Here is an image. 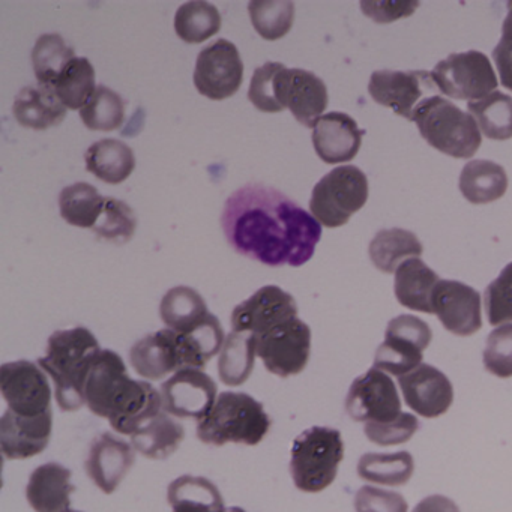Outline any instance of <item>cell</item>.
I'll return each mask as SVG.
<instances>
[{
	"instance_id": "db71d44e",
	"label": "cell",
	"mask_w": 512,
	"mask_h": 512,
	"mask_svg": "<svg viewBox=\"0 0 512 512\" xmlns=\"http://www.w3.org/2000/svg\"><path fill=\"white\" fill-rule=\"evenodd\" d=\"M224 512H247L245 509L239 508V506H230V508L224 509Z\"/></svg>"
},
{
	"instance_id": "ba28073f",
	"label": "cell",
	"mask_w": 512,
	"mask_h": 512,
	"mask_svg": "<svg viewBox=\"0 0 512 512\" xmlns=\"http://www.w3.org/2000/svg\"><path fill=\"white\" fill-rule=\"evenodd\" d=\"M431 77L443 95L469 103L488 97L499 85L490 59L476 50L452 53L434 67Z\"/></svg>"
},
{
	"instance_id": "7dc6e473",
	"label": "cell",
	"mask_w": 512,
	"mask_h": 512,
	"mask_svg": "<svg viewBox=\"0 0 512 512\" xmlns=\"http://www.w3.org/2000/svg\"><path fill=\"white\" fill-rule=\"evenodd\" d=\"M418 430V418L403 412L392 421L367 422L364 427V433L368 440L382 446L409 442Z\"/></svg>"
},
{
	"instance_id": "7c38bea8",
	"label": "cell",
	"mask_w": 512,
	"mask_h": 512,
	"mask_svg": "<svg viewBox=\"0 0 512 512\" xmlns=\"http://www.w3.org/2000/svg\"><path fill=\"white\" fill-rule=\"evenodd\" d=\"M244 64L235 44L218 40L200 52L194 71V85L203 97L223 101L239 91Z\"/></svg>"
},
{
	"instance_id": "5bb4252c",
	"label": "cell",
	"mask_w": 512,
	"mask_h": 512,
	"mask_svg": "<svg viewBox=\"0 0 512 512\" xmlns=\"http://www.w3.org/2000/svg\"><path fill=\"white\" fill-rule=\"evenodd\" d=\"M164 412L202 421L217 401V383L205 371L184 368L161 385Z\"/></svg>"
},
{
	"instance_id": "9c48e42d",
	"label": "cell",
	"mask_w": 512,
	"mask_h": 512,
	"mask_svg": "<svg viewBox=\"0 0 512 512\" xmlns=\"http://www.w3.org/2000/svg\"><path fill=\"white\" fill-rule=\"evenodd\" d=\"M433 332L419 317L403 314L388 323L385 341L374 358V367L394 376H404L422 364L424 350L430 346Z\"/></svg>"
},
{
	"instance_id": "e575fe53",
	"label": "cell",
	"mask_w": 512,
	"mask_h": 512,
	"mask_svg": "<svg viewBox=\"0 0 512 512\" xmlns=\"http://www.w3.org/2000/svg\"><path fill=\"white\" fill-rule=\"evenodd\" d=\"M106 205V197L94 185L77 182L64 188L59 196L61 217L71 226L94 229Z\"/></svg>"
},
{
	"instance_id": "7402d4cb",
	"label": "cell",
	"mask_w": 512,
	"mask_h": 512,
	"mask_svg": "<svg viewBox=\"0 0 512 512\" xmlns=\"http://www.w3.org/2000/svg\"><path fill=\"white\" fill-rule=\"evenodd\" d=\"M130 362L146 380H161L184 370L178 332L166 328L146 335L131 347Z\"/></svg>"
},
{
	"instance_id": "ab89813d",
	"label": "cell",
	"mask_w": 512,
	"mask_h": 512,
	"mask_svg": "<svg viewBox=\"0 0 512 512\" xmlns=\"http://www.w3.org/2000/svg\"><path fill=\"white\" fill-rule=\"evenodd\" d=\"M220 29V11L208 2H188L176 11V35L187 44L205 43Z\"/></svg>"
},
{
	"instance_id": "603a6c76",
	"label": "cell",
	"mask_w": 512,
	"mask_h": 512,
	"mask_svg": "<svg viewBox=\"0 0 512 512\" xmlns=\"http://www.w3.org/2000/svg\"><path fill=\"white\" fill-rule=\"evenodd\" d=\"M365 131L346 113L323 115L313 128V145L326 164L349 163L358 155Z\"/></svg>"
},
{
	"instance_id": "ac0fdd59",
	"label": "cell",
	"mask_w": 512,
	"mask_h": 512,
	"mask_svg": "<svg viewBox=\"0 0 512 512\" xmlns=\"http://www.w3.org/2000/svg\"><path fill=\"white\" fill-rule=\"evenodd\" d=\"M431 305L443 328L458 337H469L482 328L481 295L467 284L440 280Z\"/></svg>"
},
{
	"instance_id": "7a4b0ae2",
	"label": "cell",
	"mask_w": 512,
	"mask_h": 512,
	"mask_svg": "<svg viewBox=\"0 0 512 512\" xmlns=\"http://www.w3.org/2000/svg\"><path fill=\"white\" fill-rule=\"evenodd\" d=\"M85 400L94 415L124 436H133L164 410L161 392L145 380L131 379L124 359L113 350H101L92 362Z\"/></svg>"
},
{
	"instance_id": "1f68e13d",
	"label": "cell",
	"mask_w": 512,
	"mask_h": 512,
	"mask_svg": "<svg viewBox=\"0 0 512 512\" xmlns=\"http://www.w3.org/2000/svg\"><path fill=\"white\" fill-rule=\"evenodd\" d=\"M208 314L205 299L197 290L187 286L170 289L160 305V316L164 325L181 334L199 326Z\"/></svg>"
},
{
	"instance_id": "f35d334b",
	"label": "cell",
	"mask_w": 512,
	"mask_h": 512,
	"mask_svg": "<svg viewBox=\"0 0 512 512\" xmlns=\"http://www.w3.org/2000/svg\"><path fill=\"white\" fill-rule=\"evenodd\" d=\"M95 70L86 58H76L62 71L53 92L70 110H82L97 91Z\"/></svg>"
},
{
	"instance_id": "bcb514c9",
	"label": "cell",
	"mask_w": 512,
	"mask_h": 512,
	"mask_svg": "<svg viewBox=\"0 0 512 512\" xmlns=\"http://www.w3.org/2000/svg\"><path fill=\"white\" fill-rule=\"evenodd\" d=\"M283 64L280 62H268L254 71L248 89V100L260 112H283L277 101V74Z\"/></svg>"
},
{
	"instance_id": "8d00e7d4",
	"label": "cell",
	"mask_w": 512,
	"mask_h": 512,
	"mask_svg": "<svg viewBox=\"0 0 512 512\" xmlns=\"http://www.w3.org/2000/svg\"><path fill=\"white\" fill-rule=\"evenodd\" d=\"M415 463L410 452L400 451L394 454L362 455L358 463V475L364 481L374 484L400 487L406 485L412 478Z\"/></svg>"
},
{
	"instance_id": "8992f818",
	"label": "cell",
	"mask_w": 512,
	"mask_h": 512,
	"mask_svg": "<svg viewBox=\"0 0 512 512\" xmlns=\"http://www.w3.org/2000/svg\"><path fill=\"white\" fill-rule=\"evenodd\" d=\"M344 457L341 433L335 428L311 427L296 437L290 458V475L304 493H320L337 478Z\"/></svg>"
},
{
	"instance_id": "f5cc1de1",
	"label": "cell",
	"mask_w": 512,
	"mask_h": 512,
	"mask_svg": "<svg viewBox=\"0 0 512 512\" xmlns=\"http://www.w3.org/2000/svg\"><path fill=\"white\" fill-rule=\"evenodd\" d=\"M508 8V16H506L505 22H503L502 26V38L512 40V2H509Z\"/></svg>"
},
{
	"instance_id": "60d3db41",
	"label": "cell",
	"mask_w": 512,
	"mask_h": 512,
	"mask_svg": "<svg viewBox=\"0 0 512 512\" xmlns=\"http://www.w3.org/2000/svg\"><path fill=\"white\" fill-rule=\"evenodd\" d=\"M248 13L257 34L268 41L286 37L295 22L293 2L254 0L248 4Z\"/></svg>"
},
{
	"instance_id": "816d5d0a",
	"label": "cell",
	"mask_w": 512,
	"mask_h": 512,
	"mask_svg": "<svg viewBox=\"0 0 512 512\" xmlns=\"http://www.w3.org/2000/svg\"><path fill=\"white\" fill-rule=\"evenodd\" d=\"M413 512H461L457 503L448 497L433 494V496L425 497L418 505L415 506Z\"/></svg>"
},
{
	"instance_id": "2e32d148",
	"label": "cell",
	"mask_w": 512,
	"mask_h": 512,
	"mask_svg": "<svg viewBox=\"0 0 512 512\" xmlns=\"http://www.w3.org/2000/svg\"><path fill=\"white\" fill-rule=\"evenodd\" d=\"M434 89L433 77L427 71H374L368 83V92L377 104L409 121L424 95Z\"/></svg>"
},
{
	"instance_id": "4dcf8cb0",
	"label": "cell",
	"mask_w": 512,
	"mask_h": 512,
	"mask_svg": "<svg viewBox=\"0 0 512 512\" xmlns=\"http://www.w3.org/2000/svg\"><path fill=\"white\" fill-rule=\"evenodd\" d=\"M422 251L424 248L415 233L403 229L380 230L368 248L371 262L385 274L397 271L406 260L419 259Z\"/></svg>"
},
{
	"instance_id": "f907efd6",
	"label": "cell",
	"mask_w": 512,
	"mask_h": 512,
	"mask_svg": "<svg viewBox=\"0 0 512 512\" xmlns=\"http://www.w3.org/2000/svg\"><path fill=\"white\" fill-rule=\"evenodd\" d=\"M493 59L499 70L500 83L503 88L512 91V40L500 38L499 44L493 50Z\"/></svg>"
},
{
	"instance_id": "d590c367",
	"label": "cell",
	"mask_w": 512,
	"mask_h": 512,
	"mask_svg": "<svg viewBox=\"0 0 512 512\" xmlns=\"http://www.w3.org/2000/svg\"><path fill=\"white\" fill-rule=\"evenodd\" d=\"M467 112L487 139L509 140L512 137V98L493 92L479 101H470Z\"/></svg>"
},
{
	"instance_id": "8fae6325",
	"label": "cell",
	"mask_w": 512,
	"mask_h": 512,
	"mask_svg": "<svg viewBox=\"0 0 512 512\" xmlns=\"http://www.w3.org/2000/svg\"><path fill=\"white\" fill-rule=\"evenodd\" d=\"M0 392L8 410L20 416L52 412V389L46 371L31 361L7 362L0 368Z\"/></svg>"
},
{
	"instance_id": "d6a6232c",
	"label": "cell",
	"mask_w": 512,
	"mask_h": 512,
	"mask_svg": "<svg viewBox=\"0 0 512 512\" xmlns=\"http://www.w3.org/2000/svg\"><path fill=\"white\" fill-rule=\"evenodd\" d=\"M257 356L256 337L248 332L229 334L218 358V376L227 386H241L250 379Z\"/></svg>"
},
{
	"instance_id": "74e56055",
	"label": "cell",
	"mask_w": 512,
	"mask_h": 512,
	"mask_svg": "<svg viewBox=\"0 0 512 512\" xmlns=\"http://www.w3.org/2000/svg\"><path fill=\"white\" fill-rule=\"evenodd\" d=\"M73 59H76V53L67 46L61 35L47 34L38 38L32 50V64L38 85L53 91L62 71Z\"/></svg>"
},
{
	"instance_id": "9a60e30c",
	"label": "cell",
	"mask_w": 512,
	"mask_h": 512,
	"mask_svg": "<svg viewBox=\"0 0 512 512\" xmlns=\"http://www.w3.org/2000/svg\"><path fill=\"white\" fill-rule=\"evenodd\" d=\"M277 101L281 110L289 109L299 124L314 128L328 107V89L316 74L283 65L277 74Z\"/></svg>"
},
{
	"instance_id": "cb8c5ba5",
	"label": "cell",
	"mask_w": 512,
	"mask_h": 512,
	"mask_svg": "<svg viewBox=\"0 0 512 512\" xmlns=\"http://www.w3.org/2000/svg\"><path fill=\"white\" fill-rule=\"evenodd\" d=\"M71 470L59 463L41 464L26 485V499L35 512H65L70 509Z\"/></svg>"
},
{
	"instance_id": "836d02e7",
	"label": "cell",
	"mask_w": 512,
	"mask_h": 512,
	"mask_svg": "<svg viewBox=\"0 0 512 512\" xmlns=\"http://www.w3.org/2000/svg\"><path fill=\"white\" fill-rule=\"evenodd\" d=\"M179 335L182 359L185 368L202 370L209 361L223 349L226 335L220 320L209 313L208 317L196 328Z\"/></svg>"
},
{
	"instance_id": "ffe728a7",
	"label": "cell",
	"mask_w": 512,
	"mask_h": 512,
	"mask_svg": "<svg viewBox=\"0 0 512 512\" xmlns=\"http://www.w3.org/2000/svg\"><path fill=\"white\" fill-rule=\"evenodd\" d=\"M398 385L407 406L424 418L442 416L454 400L452 383L433 365H419L409 374L398 377Z\"/></svg>"
},
{
	"instance_id": "4316f807",
	"label": "cell",
	"mask_w": 512,
	"mask_h": 512,
	"mask_svg": "<svg viewBox=\"0 0 512 512\" xmlns=\"http://www.w3.org/2000/svg\"><path fill=\"white\" fill-rule=\"evenodd\" d=\"M86 169L107 184L127 181L136 169L133 149L121 140L103 139L86 152Z\"/></svg>"
},
{
	"instance_id": "f1b7e54d",
	"label": "cell",
	"mask_w": 512,
	"mask_h": 512,
	"mask_svg": "<svg viewBox=\"0 0 512 512\" xmlns=\"http://www.w3.org/2000/svg\"><path fill=\"white\" fill-rule=\"evenodd\" d=\"M184 439L185 428L163 410L131 436V443L149 460H166L178 451Z\"/></svg>"
},
{
	"instance_id": "d4e9b609",
	"label": "cell",
	"mask_w": 512,
	"mask_h": 512,
	"mask_svg": "<svg viewBox=\"0 0 512 512\" xmlns=\"http://www.w3.org/2000/svg\"><path fill=\"white\" fill-rule=\"evenodd\" d=\"M440 278L421 259H409L395 271V296L403 307L421 313L433 314L434 289Z\"/></svg>"
},
{
	"instance_id": "681fc988",
	"label": "cell",
	"mask_w": 512,
	"mask_h": 512,
	"mask_svg": "<svg viewBox=\"0 0 512 512\" xmlns=\"http://www.w3.org/2000/svg\"><path fill=\"white\" fill-rule=\"evenodd\" d=\"M365 16L376 23H391L401 17H409L419 7L418 2H362Z\"/></svg>"
},
{
	"instance_id": "f546056e",
	"label": "cell",
	"mask_w": 512,
	"mask_h": 512,
	"mask_svg": "<svg viewBox=\"0 0 512 512\" xmlns=\"http://www.w3.org/2000/svg\"><path fill=\"white\" fill-rule=\"evenodd\" d=\"M173 512H224L223 496L214 482L203 476L184 475L167 488Z\"/></svg>"
},
{
	"instance_id": "6da1fadb",
	"label": "cell",
	"mask_w": 512,
	"mask_h": 512,
	"mask_svg": "<svg viewBox=\"0 0 512 512\" xmlns=\"http://www.w3.org/2000/svg\"><path fill=\"white\" fill-rule=\"evenodd\" d=\"M221 226L236 253L271 268L305 265L322 238L313 215L262 184L245 185L226 200Z\"/></svg>"
},
{
	"instance_id": "484cf974",
	"label": "cell",
	"mask_w": 512,
	"mask_h": 512,
	"mask_svg": "<svg viewBox=\"0 0 512 512\" xmlns=\"http://www.w3.org/2000/svg\"><path fill=\"white\" fill-rule=\"evenodd\" d=\"M67 110L55 92L41 86L22 89L13 106L14 116L22 127L40 131L62 124Z\"/></svg>"
},
{
	"instance_id": "30bf717a",
	"label": "cell",
	"mask_w": 512,
	"mask_h": 512,
	"mask_svg": "<svg viewBox=\"0 0 512 512\" xmlns=\"http://www.w3.org/2000/svg\"><path fill=\"white\" fill-rule=\"evenodd\" d=\"M257 356L269 373L292 377L307 367L311 353V329L301 319L287 320L256 337Z\"/></svg>"
},
{
	"instance_id": "7bdbcfd3",
	"label": "cell",
	"mask_w": 512,
	"mask_h": 512,
	"mask_svg": "<svg viewBox=\"0 0 512 512\" xmlns=\"http://www.w3.org/2000/svg\"><path fill=\"white\" fill-rule=\"evenodd\" d=\"M136 227L137 218L133 209L122 200L106 197L103 214L92 232L106 241L127 244L136 233Z\"/></svg>"
},
{
	"instance_id": "52a82bcc",
	"label": "cell",
	"mask_w": 512,
	"mask_h": 512,
	"mask_svg": "<svg viewBox=\"0 0 512 512\" xmlns=\"http://www.w3.org/2000/svg\"><path fill=\"white\" fill-rule=\"evenodd\" d=\"M368 200V179L355 166H341L323 176L311 194L310 211L322 226L335 229L349 223Z\"/></svg>"
},
{
	"instance_id": "83f0119b",
	"label": "cell",
	"mask_w": 512,
	"mask_h": 512,
	"mask_svg": "<svg viewBox=\"0 0 512 512\" xmlns=\"http://www.w3.org/2000/svg\"><path fill=\"white\" fill-rule=\"evenodd\" d=\"M508 176L500 164L488 160L470 161L460 175V191L467 202L487 205L505 196Z\"/></svg>"
},
{
	"instance_id": "b9f144b4",
	"label": "cell",
	"mask_w": 512,
	"mask_h": 512,
	"mask_svg": "<svg viewBox=\"0 0 512 512\" xmlns=\"http://www.w3.org/2000/svg\"><path fill=\"white\" fill-rule=\"evenodd\" d=\"M80 119L92 131H115L125 121V101L107 86H98L91 100L80 110Z\"/></svg>"
},
{
	"instance_id": "277c9868",
	"label": "cell",
	"mask_w": 512,
	"mask_h": 512,
	"mask_svg": "<svg viewBox=\"0 0 512 512\" xmlns=\"http://www.w3.org/2000/svg\"><path fill=\"white\" fill-rule=\"evenodd\" d=\"M272 419L256 398L245 392H221L214 407L197 425V437L206 445L226 443L256 446L271 430Z\"/></svg>"
},
{
	"instance_id": "ee69618b",
	"label": "cell",
	"mask_w": 512,
	"mask_h": 512,
	"mask_svg": "<svg viewBox=\"0 0 512 512\" xmlns=\"http://www.w3.org/2000/svg\"><path fill=\"white\" fill-rule=\"evenodd\" d=\"M485 313L493 326L512 322V262L503 268L499 277L488 284L484 293Z\"/></svg>"
},
{
	"instance_id": "5b68a950",
	"label": "cell",
	"mask_w": 512,
	"mask_h": 512,
	"mask_svg": "<svg viewBox=\"0 0 512 512\" xmlns=\"http://www.w3.org/2000/svg\"><path fill=\"white\" fill-rule=\"evenodd\" d=\"M422 139L442 154L457 160L472 158L481 146V133L475 119L445 98H425L413 112Z\"/></svg>"
},
{
	"instance_id": "44dd1931",
	"label": "cell",
	"mask_w": 512,
	"mask_h": 512,
	"mask_svg": "<svg viewBox=\"0 0 512 512\" xmlns=\"http://www.w3.org/2000/svg\"><path fill=\"white\" fill-rule=\"evenodd\" d=\"M53 430V412L41 416L16 415L5 410L0 418V449L7 460H28L49 445Z\"/></svg>"
},
{
	"instance_id": "d6986e66",
	"label": "cell",
	"mask_w": 512,
	"mask_h": 512,
	"mask_svg": "<svg viewBox=\"0 0 512 512\" xmlns=\"http://www.w3.org/2000/svg\"><path fill=\"white\" fill-rule=\"evenodd\" d=\"M136 463V449L121 437L103 433L92 440L86 473L104 494L115 493Z\"/></svg>"
},
{
	"instance_id": "3957f363",
	"label": "cell",
	"mask_w": 512,
	"mask_h": 512,
	"mask_svg": "<svg viewBox=\"0 0 512 512\" xmlns=\"http://www.w3.org/2000/svg\"><path fill=\"white\" fill-rule=\"evenodd\" d=\"M100 343L88 328L56 331L47 341L46 356L38 365L55 383L56 401L64 412H77L86 404L85 383Z\"/></svg>"
},
{
	"instance_id": "f6af8a7d",
	"label": "cell",
	"mask_w": 512,
	"mask_h": 512,
	"mask_svg": "<svg viewBox=\"0 0 512 512\" xmlns=\"http://www.w3.org/2000/svg\"><path fill=\"white\" fill-rule=\"evenodd\" d=\"M484 367L500 379L512 377V323L499 326L488 335Z\"/></svg>"
},
{
	"instance_id": "4fadbf2b",
	"label": "cell",
	"mask_w": 512,
	"mask_h": 512,
	"mask_svg": "<svg viewBox=\"0 0 512 512\" xmlns=\"http://www.w3.org/2000/svg\"><path fill=\"white\" fill-rule=\"evenodd\" d=\"M346 410L356 422H388L401 413V400L391 377L373 367L353 380Z\"/></svg>"
},
{
	"instance_id": "c3c4849f",
	"label": "cell",
	"mask_w": 512,
	"mask_h": 512,
	"mask_svg": "<svg viewBox=\"0 0 512 512\" xmlns=\"http://www.w3.org/2000/svg\"><path fill=\"white\" fill-rule=\"evenodd\" d=\"M355 509L356 512H407L409 505L395 491L365 485L356 493Z\"/></svg>"
},
{
	"instance_id": "11a10c76",
	"label": "cell",
	"mask_w": 512,
	"mask_h": 512,
	"mask_svg": "<svg viewBox=\"0 0 512 512\" xmlns=\"http://www.w3.org/2000/svg\"><path fill=\"white\" fill-rule=\"evenodd\" d=\"M65 512H82V511H74V509H67Z\"/></svg>"
},
{
	"instance_id": "e0dca14e",
	"label": "cell",
	"mask_w": 512,
	"mask_h": 512,
	"mask_svg": "<svg viewBox=\"0 0 512 512\" xmlns=\"http://www.w3.org/2000/svg\"><path fill=\"white\" fill-rule=\"evenodd\" d=\"M295 317H298V305L293 296L280 287L265 286L247 301L236 305L232 328L235 332H248L259 337Z\"/></svg>"
}]
</instances>
